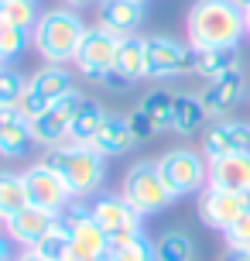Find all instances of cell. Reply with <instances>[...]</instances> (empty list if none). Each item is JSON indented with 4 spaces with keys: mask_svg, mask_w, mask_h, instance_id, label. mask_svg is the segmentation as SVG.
Segmentation results:
<instances>
[{
    "mask_svg": "<svg viewBox=\"0 0 250 261\" xmlns=\"http://www.w3.org/2000/svg\"><path fill=\"white\" fill-rule=\"evenodd\" d=\"M247 35V14L233 0H196L185 14L189 48H240Z\"/></svg>",
    "mask_w": 250,
    "mask_h": 261,
    "instance_id": "obj_1",
    "label": "cell"
},
{
    "mask_svg": "<svg viewBox=\"0 0 250 261\" xmlns=\"http://www.w3.org/2000/svg\"><path fill=\"white\" fill-rule=\"evenodd\" d=\"M45 165H52L62 182L69 186L72 199H92L100 196L106 182V158L92 148V144H76V141H66L58 148H45Z\"/></svg>",
    "mask_w": 250,
    "mask_h": 261,
    "instance_id": "obj_2",
    "label": "cell"
},
{
    "mask_svg": "<svg viewBox=\"0 0 250 261\" xmlns=\"http://www.w3.org/2000/svg\"><path fill=\"white\" fill-rule=\"evenodd\" d=\"M86 31H89L86 21L72 7H55V11H45L38 24L31 28V45L45 59V65H66L76 62Z\"/></svg>",
    "mask_w": 250,
    "mask_h": 261,
    "instance_id": "obj_3",
    "label": "cell"
},
{
    "mask_svg": "<svg viewBox=\"0 0 250 261\" xmlns=\"http://www.w3.org/2000/svg\"><path fill=\"white\" fill-rule=\"evenodd\" d=\"M89 217L103 227L110 251L127 248V244H134L137 237L144 234V217H141V213H137V210H134L120 193L117 196H113V193L92 196V199H89ZM110 251H106V254H110Z\"/></svg>",
    "mask_w": 250,
    "mask_h": 261,
    "instance_id": "obj_4",
    "label": "cell"
},
{
    "mask_svg": "<svg viewBox=\"0 0 250 261\" xmlns=\"http://www.w3.org/2000/svg\"><path fill=\"white\" fill-rule=\"evenodd\" d=\"M120 196H123L141 217L161 213V210L168 206L171 193H168V186H165V179H161V172H158V158H141V162H134L131 169L123 172Z\"/></svg>",
    "mask_w": 250,
    "mask_h": 261,
    "instance_id": "obj_5",
    "label": "cell"
},
{
    "mask_svg": "<svg viewBox=\"0 0 250 261\" xmlns=\"http://www.w3.org/2000/svg\"><path fill=\"white\" fill-rule=\"evenodd\" d=\"M158 172L168 186L171 199L202 193L209 186V162L202 151H192V148H168L158 158Z\"/></svg>",
    "mask_w": 250,
    "mask_h": 261,
    "instance_id": "obj_6",
    "label": "cell"
},
{
    "mask_svg": "<svg viewBox=\"0 0 250 261\" xmlns=\"http://www.w3.org/2000/svg\"><path fill=\"white\" fill-rule=\"evenodd\" d=\"M192 72V48L171 35H144V79H175Z\"/></svg>",
    "mask_w": 250,
    "mask_h": 261,
    "instance_id": "obj_7",
    "label": "cell"
},
{
    "mask_svg": "<svg viewBox=\"0 0 250 261\" xmlns=\"http://www.w3.org/2000/svg\"><path fill=\"white\" fill-rule=\"evenodd\" d=\"M24 189H27V203L52 213V217H62L69 210V203H72V193L62 182V175L45 162H35V165L24 169Z\"/></svg>",
    "mask_w": 250,
    "mask_h": 261,
    "instance_id": "obj_8",
    "label": "cell"
},
{
    "mask_svg": "<svg viewBox=\"0 0 250 261\" xmlns=\"http://www.w3.org/2000/svg\"><path fill=\"white\" fill-rule=\"evenodd\" d=\"M117 45H120V38L113 31H106L103 24L89 28L79 45V52H76V72L82 79H89V83H103V76L113 69Z\"/></svg>",
    "mask_w": 250,
    "mask_h": 261,
    "instance_id": "obj_9",
    "label": "cell"
},
{
    "mask_svg": "<svg viewBox=\"0 0 250 261\" xmlns=\"http://www.w3.org/2000/svg\"><path fill=\"white\" fill-rule=\"evenodd\" d=\"M86 100V93L72 90L69 96H62L58 103H52L41 117L31 120V141L41 144V148H58V144L69 141V124L76 117L79 103Z\"/></svg>",
    "mask_w": 250,
    "mask_h": 261,
    "instance_id": "obj_10",
    "label": "cell"
},
{
    "mask_svg": "<svg viewBox=\"0 0 250 261\" xmlns=\"http://www.w3.org/2000/svg\"><path fill=\"white\" fill-rule=\"evenodd\" d=\"M243 213H247L243 193H230V189H216V186H206L199 193V220L212 230L233 227Z\"/></svg>",
    "mask_w": 250,
    "mask_h": 261,
    "instance_id": "obj_11",
    "label": "cell"
},
{
    "mask_svg": "<svg viewBox=\"0 0 250 261\" xmlns=\"http://www.w3.org/2000/svg\"><path fill=\"white\" fill-rule=\"evenodd\" d=\"M237 151H250V124L247 120H212L202 130V155L206 162H216L223 155H237Z\"/></svg>",
    "mask_w": 250,
    "mask_h": 261,
    "instance_id": "obj_12",
    "label": "cell"
},
{
    "mask_svg": "<svg viewBox=\"0 0 250 261\" xmlns=\"http://www.w3.org/2000/svg\"><path fill=\"white\" fill-rule=\"evenodd\" d=\"M247 96V79H243V69H233L226 76H216L206 83V90L199 93V100L206 107V114L212 120H223L230 110H237L240 100Z\"/></svg>",
    "mask_w": 250,
    "mask_h": 261,
    "instance_id": "obj_13",
    "label": "cell"
},
{
    "mask_svg": "<svg viewBox=\"0 0 250 261\" xmlns=\"http://www.w3.org/2000/svg\"><path fill=\"white\" fill-rule=\"evenodd\" d=\"M52 223H55L52 213H45V210H38V206H24L17 217H11V220L0 223V227H4V234H7L11 244H17L21 251H27V248H35L41 237L48 234Z\"/></svg>",
    "mask_w": 250,
    "mask_h": 261,
    "instance_id": "obj_14",
    "label": "cell"
},
{
    "mask_svg": "<svg viewBox=\"0 0 250 261\" xmlns=\"http://www.w3.org/2000/svg\"><path fill=\"white\" fill-rule=\"evenodd\" d=\"M209 186L230 189V193H247L250 189V151L223 155L209 162Z\"/></svg>",
    "mask_w": 250,
    "mask_h": 261,
    "instance_id": "obj_15",
    "label": "cell"
},
{
    "mask_svg": "<svg viewBox=\"0 0 250 261\" xmlns=\"http://www.w3.org/2000/svg\"><path fill=\"white\" fill-rule=\"evenodd\" d=\"M31 124L17 107H0V158H24L31 148Z\"/></svg>",
    "mask_w": 250,
    "mask_h": 261,
    "instance_id": "obj_16",
    "label": "cell"
},
{
    "mask_svg": "<svg viewBox=\"0 0 250 261\" xmlns=\"http://www.w3.org/2000/svg\"><path fill=\"white\" fill-rule=\"evenodd\" d=\"M100 24L113 31L117 38L137 35V28L144 24V4L134 0H100Z\"/></svg>",
    "mask_w": 250,
    "mask_h": 261,
    "instance_id": "obj_17",
    "label": "cell"
},
{
    "mask_svg": "<svg viewBox=\"0 0 250 261\" xmlns=\"http://www.w3.org/2000/svg\"><path fill=\"white\" fill-rule=\"evenodd\" d=\"M89 144L103 158H120V155H127L134 144H137V138H134L131 120H127V117H120V114H106L103 127L96 130V138H92Z\"/></svg>",
    "mask_w": 250,
    "mask_h": 261,
    "instance_id": "obj_18",
    "label": "cell"
},
{
    "mask_svg": "<svg viewBox=\"0 0 250 261\" xmlns=\"http://www.w3.org/2000/svg\"><path fill=\"white\" fill-rule=\"evenodd\" d=\"M72 230V261H89V258H103L110 244H106L103 227L92 220V217H82V220L69 223Z\"/></svg>",
    "mask_w": 250,
    "mask_h": 261,
    "instance_id": "obj_19",
    "label": "cell"
},
{
    "mask_svg": "<svg viewBox=\"0 0 250 261\" xmlns=\"http://www.w3.org/2000/svg\"><path fill=\"white\" fill-rule=\"evenodd\" d=\"M233 69H243L240 48H192V72L202 76L206 83L216 76H226Z\"/></svg>",
    "mask_w": 250,
    "mask_h": 261,
    "instance_id": "obj_20",
    "label": "cell"
},
{
    "mask_svg": "<svg viewBox=\"0 0 250 261\" xmlns=\"http://www.w3.org/2000/svg\"><path fill=\"white\" fill-rule=\"evenodd\" d=\"M27 90H35L45 103H58L62 96L76 90V79L66 65H41L35 76H27Z\"/></svg>",
    "mask_w": 250,
    "mask_h": 261,
    "instance_id": "obj_21",
    "label": "cell"
},
{
    "mask_svg": "<svg viewBox=\"0 0 250 261\" xmlns=\"http://www.w3.org/2000/svg\"><path fill=\"white\" fill-rule=\"evenodd\" d=\"M206 107L199 96L192 93H175V110H171V130L178 134V138H192L199 130H206Z\"/></svg>",
    "mask_w": 250,
    "mask_h": 261,
    "instance_id": "obj_22",
    "label": "cell"
},
{
    "mask_svg": "<svg viewBox=\"0 0 250 261\" xmlns=\"http://www.w3.org/2000/svg\"><path fill=\"white\" fill-rule=\"evenodd\" d=\"M24 206H31L27 203V189H24V172L0 169V223L17 217Z\"/></svg>",
    "mask_w": 250,
    "mask_h": 261,
    "instance_id": "obj_23",
    "label": "cell"
},
{
    "mask_svg": "<svg viewBox=\"0 0 250 261\" xmlns=\"http://www.w3.org/2000/svg\"><path fill=\"white\" fill-rule=\"evenodd\" d=\"M103 120H106V110L96 100H82L79 110H76V117H72V124H69V141H76V144H89L92 138H96V130L103 127Z\"/></svg>",
    "mask_w": 250,
    "mask_h": 261,
    "instance_id": "obj_24",
    "label": "cell"
},
{
    "mask_svg": "<svg viewBox=\"0 0 250 261\" xmlns=\"http://www.w3.org/2000/svg\"><path fill=\"white\" fill-rule=\"evenodd\" d=\"M113 69H117L120 76H127L131 83L144 79V38H141V35H127V38H120Z\"/></svg>",
    "mask_w": 250,
    "mask_h": 261,
    "instance_id": "obj_25",
    "label": "cell"
},
{
    "mask_svg": "<svg viewBox=\"0 0 250 261\" xmlns=\"http://www.w3.org/2000/svg\"><path fill=\"white\" fill-rule=\"evenodd\" d=\"M31 251H38L41 258H48V261H72V230H69V223L62 217H55L48 234L41 237Z\"/></svg>",
    "mask_w": 250,
    "mask_h": 261,
    "instance_id": "obj_26",
    "label": "cell"
},
{
    "mask_svg": "<svg viewBox=\"0 0 250 261\" xmlns=\"http://www.w3.org/2000/svg\"><path fill=\"white\" fill-rule=\"evenodd\" d=\"M141 110H144L147 117H151V124H154V130H171V110H175V93L168 90H151L141 96Z\"/></svg>",
    "mask_w": 250,
    "mask_h": 261,
    "instance_id": "obj_27",
    "label": "cell"
},
{
    "mask_svg": "<svg viewBox=\"0 0 250 261\" xmlns=\"http://www.w3.org/2000/svg\"><path fill=\"white\" fill-rule=\"evenodd\" d=\"M158 261H192L196 258V241L185 234V230H165L154 241Z\"/></svg>",
    "mask_w": 250,
    "mask_h": 261,
    "instance_id": "obj_28",
    "label": "cell"
},
{
    "mask_svg": "<svg viewBox=\"0 0 250 261\" xmlns=\"http://www.w3.org/2000/svg\"><path fill=\"white\" fill-rule=\"evenodd\" d=\"M0 17L7 21V24L21 28V31H31V28L38 24V4L35 0H0Z\"/></svg>",
    "mask_w": 250,
    "mask_h": 261,
    "instance_id": "obj_29",
    "label": "cell"
},
{
    "mask_svg": "<svg viewBox=\"0 0 250 261\" xmlns=\"http://www.w3.org/2000/svg\"><path fill=\"white\" fill-rule=\"evenodd\" d=\"M27 41H31V31H21V28L7 24V21L0 17V62L11 65L14 59L27 48Z\"/></svg>",
    "mask_w": 250,
    "mask_h": 261,
    "instance_id": "obj_30",
    "label": "cell"
},
{
    "mask_svg": "<svg viewBox=\"0 0 250 261\" xmlns=\"http://www.w3.org/2000/svg\"><path fill=\"white\" fill-rule=\"evenodd\" d=\"M27 90V79L14 65H0V107H14Z\"/></svg>",
    "mask_w": 250,
    "mask_h": 261,
    "instance_id": "obj_31",
    "label": "cell"
},
{
    "mask_svg": "<svg viewBox=\"0 0 250 261\" xmlns=\"http://www.w3.org/2000/svg\"><path fill=\"white\" fill-rule=\"evenodd\" d=\"M106 261H158V251H154L151 237L141 234L134 244H127V248H120V251H110Z\"/></svg>",
    "mask_w": 250,
    "mask_h": 261,
    "instance_id": "obj_32",
    "label": "cell"
},
{
    "mask_svg": "<svg viewBox=\"0 0 250 261\" xmlns=\"http://www.w3.org/2000/svg\"><path fill=\"white\" fill-rule=\"evenodd\" d=\"M14 107H17V110H21V117H24L27 124H31V120L41 117V114H45V110H48L52 103H45V100H41V96H38L35 90H24V93H21V100H17Z\"/></svg>",
    "mask_w": 250,
    "mask_h": 261,
    "instance_id": "obj_33",
    "label": "cell"
},
{
    "mask_svg": "<svg viewBox=\"0 0 250 261\" xmlns=\"http://www.w3.org/2000/svg\"><path fill=\"white\" fill-rule=\"evenodd\" d=\"M223 237H226V248H250V210L233 227H226Z\"/></svg>",
    "mask_w": 250,
    "mask_h": 261,
    "instance_id": "obj_34",
    "label": "cell"
},
{
    "mask_svg": "<svg viewBox=\"0 0 250 261\" xmlns=\"http://www.w3.org/2000/svg\"><path fill=\"white\" fill-rule=\"evenodd\" d=\"M127 120H131V130H134V138H137V141H147V138H154V134H158L154 124H151V117H147L141 107H134Z\"/></svg>",
    "mask_w": 250,
    "mask_h": 261,
    "instance_id": "obj_35",
    "label": "cell"
},
{
    "mask_svg": "<svg viewBox=\"0 0 250 261\" xmlns=\"http://www.w3.org/2000/svg\"><path fill=\"white\" fill-rule=\"evenodd\" d=\"M100 86H106V90H113V93H123V90H131L134 83H131L127 76H120L117 69H110V72L103 76V83H100Z\"/></svg>",
    "mask_w": 250,
    "mask_h": 261,
    "instance_id": "obj_36",
    "label": "cell"
},
{
    "mask_svg": "<svg viewBox=\"0 0 250 261\" xmlns=\"http://www.w3.org/2000/svg\"><path fill=\"white\" fill-rule=\"evenodd\" d=\"M220 261H250V248H226Z\"/></svg>",
    "mask_w": 250,
    "mask_h": 261,
    "instance_id": "obj_37",
    "label": "cell"
},
{
    "mask_svg": "<svg viewBox=\"0 0 250 261\" xmlns=\"http://www.w3.org/2000/svg\"><path fill=\"white\" fill-rule=\"evenodd\" d=\"M0 261H14V248L7 241V234H0Z\"/></svg>",
    "mask_w": 250,
    "mask_h": 261,
    "instance_id": "obj_38",
    "label": "cell"
},
{
    "mask_svg": "<svg viewBox=\"0 0 250 261\" xmlns=\"http://www.w3.org/2000/svg\"><path fill=\"white\" fill-rule=\"evenodd\" d=\"M14 261H48V258H41L38 251H31V248H27V251H21V254H14Z\"/></svg>",
    "mask_w": 250,
    "mask_h": 261,
    "instance_id": "obj_39",
    "label": "cell"
},
{
    "mask_svg": "<svg viewBox=\"0 0 250 261\" xmlns=\"http://www.w3.org/2000/svg\"><path fill=\"white\" fill-rule=\"evenodd\" d=\"M66 7H72V11H79V7H89V4H100V0H62Z\"/></svg>",
    "mask_w": 250,
    "mask_h": 261,
    "instance_id": "obj_40",
    "label": "cell"
},
{
    "mask_svg": "<svg viewBox=\"0 0 250 261\" xmlns=\"http://www.w3.org/2000/svg\"><path fill=\"white\" fill-rule=\"evenodd\" d=\"M233 4H237L240 11H250V0H233Z\"/></svg>",
    "mask_w": 250,
    "mask_h": 261,
    "instance_id": "obj_41",
    "label": "cell"
},
{
    "mask_svg": "<svg viewBox=\"0 0 250 261\" xmlns=\"http://www.w3.org/2000/svg\"><path fill=\"white\" fill-rule=\"evenodd\" d=\"M243 203H247V210H250V189H247V193H243Z\"/></svg>",
    "mask_w": 250,
    "mask_h": 261,
    "instance_id": "obj_42",
    "label": "cell"
},
{
    "mask_svg": "<svg viewBox=\"0 0 250 261\" xmlns=\"http://www.w3.org/2000/svg\"><path fill=\"white\" fill-rule=\"evenodd\" d=\"M243 14H247V38H250V11H243Z\"/></svg>",
    "mask_w": 250,
    "mask_h": 261,
    "instance_id": "obj_43",
    "label": "cell"
},
{
    "mask_svg": "<svg viewBox=\"0 0 250 261\" xmlns=\"http://www.w3.org/2000/svg\"><path fill=\"white\" fill-rule=\"evenodd\" d=\"M89 261H106V254H103V258H89Z\"/></svg>",
    "mask_w": 250,
    "mask_h": 261,
    "instance_id": "obj_44",
    "label": "cell"
},
{
    "mask_svg": "<svg viewBox=\"0 0 250 261\" xmlns=\"http://www.w3.org/2000/svg\"><path fill=\"white\" fill-rule=\"evenodd\" d=\"M134 4H147V0H134Z\"/></svg>",
    "mask_w": 250,
    "mask_h": 261,
    "instance_id": "obj_45",
    "label": "cell"
},
{
    "mask_svg": "<svg viewBox=\"0 0 250 261\" xmlns=\"http://www.w3.org/2000/svg\"><path fill=\"white\" fill-rule=\"evenodd\" d=\"M0 65H4V62H0Z\"/></svg>",
    "mask_w": 250,
    "mask_h": 261,
    "instance_id": "obj_46",
    "label": "cell"
}]
</instances>
